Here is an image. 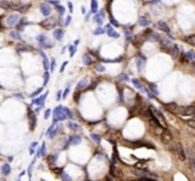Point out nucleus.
<instances>
[{"label":"nucleus","mask_w":195,"mask_h":181,"mask_svg":"<svg viewBox=\"0 0 195 181\" xmlns=\"http://www.w3.org/2000/svg\"><path fill=\"white\" fill-rule=\"evenodd\" d=\"M54 119H55V121H63L66 119H74V115L68 108H66L63 105H59L54 111Z\"/></svg>","instance_id":"obj_1"},{"label":"nucleus","mask_w":195,"mask_h":181,"mask_svg":"<svg viewBox=\"0 0 195 181\" xmlns=\"http://www.w3.org/2000/svg\"><path fill=\"white\" fill-rule=\"evenodd\" d=\"M172 152L175 153V156H176L181 161H186V158H187L186 150H184L183 145H182L181 143H175L174 144V147H172Z\"/></svg>","instance_id":"obj_2"},{"label":"nucleus","mask_w":195,"mask_h":181,"mask_svg":"<svg viewBox=\"0 0 195 181\" xmlns=\"http://www.w3.org/2000/svg\"><path fill=\"white\" fill-rule=\"evenodd\" d=\"M38 41L44 47V48H52L54 47V44L47 39L46 35H40V36H38Z\"/></svg>","instance_id":"obj_3"},{"label":"nucleus","mask_w":195,"mask_h":181,"mask_svg":"<svg viewBox=\"0 0 195 181\" xmlns=\"http://www.w3.org/2000/svg\"><path fill=\"white\" fill-rule=\"evenodd\" d=\"M160 140H162V143H163V144H169L170 141L172 140L171 132H170L169 129H166V128H164V131L162 132V135H160Z\"/></svg>","instance_id":"obj_4"},{"label":"nucleus","mask_w":195,"mask_h":181,"mask_svg":"<svg viewBox=\"0 0 195 181\" xmlns=\"http://www.w3.org/2000/svg\"><path fill=\"white\" fill-rule=\"evenodd\" d=\"M158 28H159L162 32H164L166 35H170V33H171V28H170L169 24H167L166 21H163V20L158 21Z\"/></svg>","instance_id":"obj_5"},{"label":"nucleus","mask_w":195,"mask_h":181,"mask_svg":"<svg viewBox=\"0 0 195 181\" xmlns=\"http://www.w3.org/2000/svg\"><path fill=\"white\" fill-rule=\"evenodd\" d=\"M18 21H19L18 13H12L7 17V26H15V24H18Z\"/></svg>","instance_id":"obj_6"},{"label":"nucleus","mask_w":195,"mask_h":181,"mask_svg":"<svg viewBox=\"0 0 195 181\" xmlns=\"http://www.w3.org/2000/svg\"><path fill=\"white\" fill-rule=\"evenodd\" d=\"M170 55H171L172 57H175V59H178L179 56H181V49H179L178 44L172 43V45H171V51H170Z\"/></svg>","instance_id":"obj_7"},{"label":"nucleus","mask_w":195,"mask_h":181,"mask_svg":"<svg viewBox=\"0 0 195 181\" xmlns=\"http://www.w3.org/2000/svg\"><path fill=\"white\" fill-rule=\"evenodd\" d=\"M106 33H107L110 38H112V39H118V38L120 36V35L118 33V32L115 31V29H114L111 26H107V27H106Z\"/></svg>","instance_id":"obj_8"},{"label":"nucleus","mask_w":195,"mask_h":181,"mask_svg":"<svg viewBox=\"0 0 195 181\" xmlns=\"http://www.w3.org/2000/svg\"><path fill=\"white\" fill-rule=\"evenodd\" d=\"M150 109H151V112L154 113V116L158 119V120H162V121H164V115L162 112H160L158 108H155V106H150Z\"/></svg>","instance_id":"obj_9"},{"label":"nucleus","mask_w":195,"mask_h":181,"mask_svg":"<svg viewBox=\"0 0 195 181\" xmlns=\"http://www.w3.org/2000/svg\"><path fill=\"white\" fill-rule=\"evenodd\" d=\"M41 27H43V28H47V29L52 28V27H55V20H54L52 17H51V19H47V20L41 21Z\"/></svg>","instance_id":"obj_10"},{"label":"nucleus","mask_w":195,"mask_h":181,"mask_svg":"<svg viewBox=\"0 0 195 181\" xmlns=\"http://www.w3.org/2000/svg\"><path fill=\"white\" fill-rule=\"evenodd\" d=\"M87 84H88V77H83L82 80L76 84V91H82V89H84L86 87H87Z\"/></svg>","instance_id":"obj_11"},{"label":"nucleus","mask_w":195,"mask_h":181,"mask_svg":"<svg viewBox=\"0 0 195 181\" xmlns=\"http://www.w3.org/2000/svg\"><path fill=\"white\" fill-rule=\"evenodd\" d=\"M80 141H82L80 136L74 135V136H71L70 140H68V145H78V144H80Z\"/></svg>","instance_id":"obj_12"},{"label":"nucleus","mask_w":195,"mask_h":181,"mask_svg":"<svg viewBox=\"0 0 195 181\" xmlns=\"http://www.w3.org/2000/svg\"><path fill=\"white\" fill-rule=\"evenodd\" d=\"M40 12L44 16H50L51 15V7L48 4H41L40 6Z\"/></svg>","instance_id":"obj_13"},{"label":"nucleus","mask_w":195,"mask_h":181,"mask_svg":"<svg viewBox=\"0 0 195 181\" xmlns=\"http://www.w3.org/2000/svg\"><path fill=\"white\" fill-rule=\"evenodd\" d=\"M139 26H142V27H149L150 26V19H149V16L147 15H144V16H140L139 17Z\"/></svg>","instance_id":"obj_14"},{"label":"nucleus","mask_w":195,"mask_h":181,"mask_svg":"<svg viewBox=\"0 0 195 181\" xmlns=\"http://www.w3.org/2000/svg\"><path fill=\"white\" fill-rule=\"evenodd\" d=\"M189 165H190L191 170L194 172V175H195V150H192V153L190 155V157H189Z\"/></svg>","instance_id":"obj_15"},{"label":"nucleus","mask_w":195,"mask_h":181,"mask_svg":"<svg viewBox=\"0 0 195 181\" xmlns=\"http://www.w3.org/2000/svg\"><path fill=\"white\" fill-rule=\"evenodd\" d=\"M63 36H64V31L61 28H58L54 31V38H55L58 41H60L61 39H63Z\"/></svg>","instance_id":"obj_16"},{"label":"nucleus","mask_w":195,"mask_h":181,"mask_svg":"<svg viewBox=\"0 0 195 181\" xmlns=\"http://www.w3.org/2000/svg\"><path fill=\"white\" fill-rule=\"evenodd\" d=\"M144 63H146V57L139 56V57H138V71L139 72L143 71V68H144Z\"/></svg>","instance_id":"obj_17"},{"label":"nucleus","mask_w":195,"mask_h":181,"mask_svg":"<svg viewBox=\"0 0 195 181\" xmlns=\"http://www.w3.org/2000/svg\"><path fill=\"white\" fill-rule=\"evenodd\" d=\"M183 40L186 41V43L191 44V45H195V33L189 35V36H184V38H183Z\"/></svg>","instance_id":"obj_18"},{"label":"nucleus","mask_w":195,"mask_h":181,"mask_svg":"<svg viewBox=\"0 0 195 181\" xmlns=\"http://www.w3.org/2000/svg\"><path fill=\"white\" fill-rule=\"evenodd\" d=\"M82 60H83V63H84V65H91L92 64V57H91L90 55H83V57H82Z\"/></svg>","instance_id":"obj_19"},{"label":"nucleus","mask_w":195,"mask_h":181,"mask_svg":"<svg viewBox=\"0 0 195 181\" xmlns=\"http://www.w3.org/2000/svg\"><path fill=\"white\" fill-rule=\"evenodd\" d=\"M98 12V1L96 0H91V12L90 13H96Z\"/></svg>","instance_id":"obj_20"},{"label":"nucleus","mask_w":195,"mask_h":181,"mask_svg":"<svg viewBox=\"0 0 195 181\" xmlns=\"http://www.w3.org/2000/svg\"><path fill=\"white\" fill-rule=\"evenodd\" d=\"M67 126H68V128H70V129H72V131H79V129H80V126H79V124L74 123V121H70V123L67 124Z\"/></svg>","instance_id":"obj_21"},{"label":"nucleus","mask_w":195,"mask_h":181,"mask_svg":"<svg viewBox=\"0 0 195 181\" xmlns=\"http://www.w3.org/2000/svg\"><path fill=\"white\" fill-rule=\"evenodd\" d=\"M94 20H95V23L98 24V27H102V24H103V17L102 16H99V15H95Z\"/></svg>","instance_id":"obj_22"},{"label":"nucleus","mask_w":195,"mask_h":181,"mask_svg":"<svg viewBox=\"0 0 195 181\" xmlns=\"http://www.w3.org/2000/svg\"><path fill=\"white\" fill-rule=\"evenodd\" d=\"M1 170H3V175H9V172H11V167H9L8 164H4L3 167H1Z\"/></svg>","instance_id":"obj_23"},{"label":"nucleus","mask_w":195,"mask_h":181,"mask_svg":"<svg viewBox=\"0 0 195 181\" xmlns=\"http://www.w3.org/2000/svg\"><path fill=\"white\" fill-rule=\"evenodd\" d=\"M104 32H106V31L102 28V27H98V28H96L95 31L92 32V33L95 35V36H99V35H103V33H104Z\"/></svg>","instance_id":"obj_24"},{"label":"nucleus","mask_w":195,"mask_h":181,"mask_svg":"<svg viewBox=\"0 0 195 181\" xmlns=\"http://www.w3.org/2000/svg\"><path fill=\"white\" fill-rule=\"evenodd\" d=\"M186 124L190 126V128L195 129V119H189V120H186Z\"/></svg>","instance_id":"obj_25"},{"label":"nucleus","mask_w":195,"mask_h":181,"mask_svg":"<svg viewBox=\"0 0 195 181\" xmlns=\"http://www.w3.org/2000/svg\"><path fill=\"white\" fill-rule=\"evenodd\" d=\"M47 95H48V93H44L43 96H40V99H38V100H34V103H35V104H40V105H41V104H43V101H44V99L47 97Z\"/></svg>","instance_id":"obj_26"},{"label":"nucleus","mask_w":195,"mask_h":181,"mask_svg":"<svg viewBox=\"0 0 195 181\" xmlns=\"http://www.w3.org/2000/svg\"><path fill=\"white\" fill-rule=\"evenodd\" d=\"M60 173V176H61V178H63L64 181H72V178L70 177V176L67 175V173H64V172H59Z\"/></svg>","instance_id":"obj_27"},{"label":"nucleus","mask_w":195,"mask_h":181,"mask_svg":"<svg viewBox=\"0 0 195 181\" xmlns=\"http://www.w3.org/2000/svg\"><path fill=\"white\" fill-rule=\"evenodd\" d=\"M139 181H156V180L151 178L150 176H139Z\"/></svg>","instance_id":"obj_28"},{"label":"nucleus","mask_w":195,"mask_h":181,"mask_svg":"<svg viewBox=\"0 0 195 181\" xmlns=\"http://www.w3.org/2000/svg\"><path fill=\"white\" fill-rule=\"evenodd\" d=\"M29 123H31V129L35 128V116L34 115H29Z\"/></svg>","instance_id":"obj_29"},{"label":"nucleus","mask_w":195,"mask_h":181,"mask_svg":"<svg viewBox=\"0 0 195 181\" xmlns=\"http://www.w3.org/2000/svg\"><path fill=\"white\" fill-rule=\"evenodd\" d=\"M110 21H111V24L112 26H115V27H119V23L116 21V19H114V16L110 13Z\"/></svg>","instance_id":"obj_30"},{"label":"nucleus","mask_w":195,"mask_h":181,"mask_svg":"<svg viewBox=\"0 0 195 181\" xmlns=\"http://www.w3.org/2000/svg\"><path fill=\"white\" fill-rule=\"evenodd\" d=\"M91 138H94V141H95L96 144H100V137L98 135H95V133H91Z\"/></svg>","instance_id":"obj_31"},{"label":"nucleus","mask_w":195,"mask_h":181,"mask_svg":"<svg viewBox=\"0 0 195 181\" xmlns=\"http://www.w3.org/2000/svg\"><path fill=\"white\" fill-rule=\"evenodd\" d=\"M150 89H151L155 95H159V91H158V88H156V85H155V84H150Z\"/></svg>","instance_id":"obj_32"},{"label":"nucleus","mask_w":195,"mask_h":181,"mask_svg":"<svg viewBox=\"0 0 195 181\" xmlns=\"http://www.w3.org/2000/svg\"><path fill=\"white\" fill-rule=\"evenodd\" d=\"M68 49H70V56H71V57H72V56L75 55V52H76L75 45H68Z\"/></svg>","instance_id":"obj_33"},{"label":"nucleus","mask_w":195,"mask_h":181,"mask_svg":"<svg viewBox=\"0 0 195 181\" xmlns=\"http://www.w3.org/2000/svg\"><path fill=\"white\" fill-rule=\"evenodd\" d=\"M56 9H58L59 15H60V16H63V15H64V7H61L60 4H59V6H56Z\"/></svg>","instance_id":"obj_34"},{"label":"nucleus","mask_w":195,"mask_h":181,"mask_svg":"<svg viewBox=\"0 0 195 181\" xmlns=\"http://www.w3.org/2000/svg\"><path fill=\"white\" fill-rule=\"evenodd\" d=\"M48 80H50V73H48V71H46V73H44V84L48 83Z\"/></svg>","instance_id":"obj_35"},{"label":"nucleus","mask_w":195,"mask_h":181,"mask_svg":"<svg viewBox=\"0 0 195 181\" xmlns=\"http://www.w3.org/2000/svg\"><path fill=\"white\" fill-rule=\"evenodd\" d=\"M96 71H98V72H104V71H106L104 65H102V64H99V65H96Z\"/></svg>","instance_id":"obj_36"},{"label":"nucleus","mask_w":195,"mask_h":181,"mask_svg":"<svg viewBox=\"0 0 195 181\" xmlns=\"http://www.w3.org/2000/svg\"><path fill=\"white\" fill-rule=\"evenodd\" d=\"M71 20H72V17H71V16H67V17H66V20H64V26H70V24H71Z\"/></svg>","instance_id":"obj_37"},{"label":"nucleus","mask_w":195,"mask_h":181,"mask_svg":"<svg viewBox=\"0 0 195 181\" xmlns=\"http://www.w3.org/2000/svg\"><path fill=\"white\" fill-rule=\"evenodd\" d=\"M11 36L14 39H18V40H20V35H18V32H11Z\"/></svg>","instance_id":"obj_38"},{"label":"nucleus","mask_w":195,"mask_h":181,"mask_svg":"<svg viewBox=\"0 0 195 181\" xmlns=\"http://www.w3.org/2000/svg\"><path fill=\"white\" fill-rule=\"evenodd\" d=\"M44 150H46V145L43 144V145H41V148H40V152H39V156H44V153H46Z\"/></svg>","instance_id":"obj_39"},{"label":"nucleus","mask_w":195,"mask_h":181,"mask_svg":"<svg viewBox=\"0 0 195 181\" xmlns=\"http://www.w3.org/2000/svg\"><path fill=\"white\" fill-rule=\"evenodd\" d=\"M50 115H51V111H50V109H47L46 112H44V117H46V119L50 117Z\"/></svg>","instance_id":"obj_40"},{"label":"nucleus","mask_w":195,"mask_h":181,"mask_svg":"<svg viewBox=\"0 0 195 181\" xmlns=\"http://www.w3.org/2000/svg\"><path fill=\"white\" fill-rule=\"evenodd\" d=\"M119 79H120V80H123V81H127V80H128V77H127V75H124V73H123V75H122V76H120V77H119Z\"/></svg>","instance_id":"obj_41"},{"label":"nucleus","mask_w":195,"mask_h":181,"mask_svg":"<svg viewBox=\"0 0 195 181\" xmlns=\"http://www.w3.org/2000/svg\"><path fill=\"white\" fill-rule=\"evenodd\" d=\"M150 4H160V0H150Z\"/></svg>","instance_id":"obj_42"},{"label":"nucleus","mask_w":195,"mask_h":181,"mask_svg":"<svg viewBox=\"0 0 195 181\" xmlns=\"http://www.w3.org/2000/svg\"><path fill=\"white\" fill-rule=\"evenodd\" d=\"M60 99H63V96H61V92L59 91V92L56 93V100H60Z\"/></svg>","instance_id":"obj_43"},{"label":"nucleus","mask_w":195,"mask_h":181,"mask_svg":"<svg viewBox=\"0 0 195 181\" xmlns=\"http://www.w3.org/2000/svg\"><path fill=\"white\" fill-rule=\"evenodd\" d=\"M68 8H70V12L74 11V6H72V3H71V1H68Z\"/></svg>","instance_id":"obj_44"},{"label":"nucleus","mask_w":195,"mask_h":181,"mask_svg":"<svg viewBox=\"0 0 195 181\" xmlns=\"http://www.w3.org/2000/svg\"><path fill=\"white\" fill-rule=\"evenodd\" d=\"M66 65H67V61H64L63 63V65H61V68H60V72H63L64 69H66Z\"/></svg>","instance_id":"obj_45"},{"label":"nucleus","mask_w":195,"mask_h":181,"mask_svg":"<svg viewBox=\"0 0 195 181\" xmlns=\"http://www.w3.org/2000/svg\"><path fill=\"white\" fill-rule=\"evenodd\" d=\"M51 69H55V60L51 61Z\"/></svg>","instance_id":"obj_46"},{"label":"nucleus","mask_w":195,"mask_h":181,"mask_svg":"<svg viewBox=\"0 0 195 181\" xmlns=\"http://www.w3.org/2000/svg\"><path fill=\"white\" fill-rule=\"evenodd\" d=\"M98 15H99V16H102L103 19H104V11H103V9H102V11H100V12H99V13H98Z\"/></svg>","instance_id":"obj_47"},{"label":"nucleus","mask_w":195,"mask_h":181,"mask_svg":"<svg viewBox=\"0 0 195 181\" xmlns=\"http://www.w3.org/2000/svg\"><path fill=\"white\" fill-rule=\"evenodd\" d=\"M79 43H80V40H79V39H76V40H75V43H74V45H79Z\"/></svg>","instance_id":"obj_48"},{"label":"nucleus","mask_w":195,"mask_h":181,"mask_svg":"<svg viewBox=\"0 0 195 181\" xmlns=\"http://www.w3.org/2000/svg\"><path fill=\"white\" fill-rule=\"evenodd\" d=\"M84 20H86V21H88V20H90V13H87V15H86V19H84Z\"/></svg>","instance_id":"obj_49"},{"label":"nucleus","mask_w":195,"mask_h":181,"mask_svg":"<svg viewBox=\"0 0 195 181\" xmlns=\"http://www.w3.org/2000/svg\"><path fill=\"white\" fill-rule=\"evenodd\" d=\"M82 13H87V12H86V8H84V7H82Z\"/></svg>","instance_id":"obj_50"},{"label":"nucleus","mask_w":195,"mask_h":181,"mask_svg":"<svg viewBox=\"0 0 195 181\" xmlns=\"http://www.w3.org/2000/svg\"><path fill=\"white\" fill-rule=\"evenodd\" d=\"M190 119H195V111H194V113H192V116H191Z\"/></svg>","instance_id":"obj_51"},{"label":"nucleus","mask_w":195,"mask_h":181,"mask_svg":"<svg viewBox=\"0 0 195 181\" xmlns=\"http://www.w3.org/2000/svg\"><path fill=\"white\" fill-rule=\"evenodd\" d=\"M41 181H44V180H41Z\"/></svg>","instance_id":"obj_52"},{"label":"nucleus","mask_w":195,"mask_h":181,"mask_svg":"<svg viewBox=\"0 0 195 181\" xmlns=\"http://www.w3.org/2000/svg\"><path fill=\"white\" fill-rule=\"evenodd\" d=\"M0 1H1V0H0Z\"/></svg>","instance_id":"obj_53"}]
</instances>
